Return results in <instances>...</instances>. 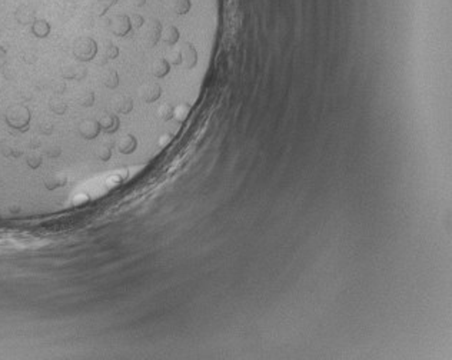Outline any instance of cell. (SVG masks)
Segmentation results:
<instances>
[{
	"mask_svg": "<svg viewBox=\"0 0 452 360\" xmlns=\"http://www.w3.org/2000/svg\"><path fill=\"white\" fill-rule=\"evenodd\" d=\"M40 130H42L44 134H49V133H52V130H53V126H52V123L42 124V126H40Z\"/></svg>",
	"mask_w": 452,
	"mask_h": 360,
	"instance_id": "obj_30",
	"label": "cell"
},
{
	"mask_svg": "<svg viewBox=\"0 0 452 360\" xmlns=\"http://www.w3.org/2000/svg\"><path fill=\"white\" fill-rule=\"evenodd\" d=\"M173 112H175V107L169 103H163V105L159 106L158 109V116H159L160 120L163 122H169L170 119H173Z\"/></svg>",
	"mask_w": 452,
	"mask_h": 360,
	"instance_id": "obj_17",
	"label": "cell"
},
{
	"mask_svg": "<svg viewBox=\"0 0 452 360\" xmlns=\"http://www.w3.org/2000/svg\"><path fill=\"white\" fill-rule=\"evenodd\" d=\"M27 163H29V166L30 167H37L40 163H42V158L40 156H37V155H33V156H29V160H27Z\"/></svg>",
	"mask_w": 452,
	"mask_h": 360,
	"instance_id": "obj_25",
	"label": "cell"
},
{
	"mask_svg": "<svg viewBox=\"0 0 452 360\" xmlns=\"http://www.w3.org/2000/svg\"><path fill=\"white\" fill-rule=\"evenodd\" d=\"M72 52L79 62H90V60L96 59L98 43L89 36H80L75 40Z\"/></svg>",
	"mask_w": 452,
	"mask_h": 360,
	"instance_id": "obj_1",
	"label": "cell"
},
{
	"mask_svg": "<svg viewBox=\"0 0 452 360\" xmlns=\"http://www.w3.org/2000/svg\"><path fill=\"white\" fill-rule=\"evenodd\" d=\"M170 66L172 64L168 62L166 57H159V59L153 60V63H152V75L155 78H158V79L166 78L169 75V71H170Z\"/></svg>",
	"mask_w": 452,
	"mask_h": 360,
	"instance_id": "obj_13",
	"label": "cell"
},
{
	"mask_svg": "<svg viewBox=\"0 0 452 360\" xmlns=\"http://www.w3.org/2000/svg\"><path fill=\"white\" fill-rule=\"evenodd\" d=\"M182 59H183V66L186 69H193L198 64V52L193 44L186 42L182 46Z\"/></svg>",
	"mask_w": 452,
	"mask_h": 360,
	"instance_id": "obj_10",
	"label": "cell"
},
{
	"mask_svg": "<svg viewBox=\"0 0 452 360\" xmlns=\"http://www.w3.org/2000/svg\"><path fill=\"white\" fill-rule=\"evenodd\" d=\"M64 89H66L64 83H63V82H57V83L53 86V92L54 93H63Z\"/></svg>",
	"mask_w": 452,
	"mask_h": 360,
	"instance_id": "obj_29",
	"label": "cell"
},
{
	"mask_svg": "<svg viewBox=\"0 0 452 360\" xmlns=\"http://www.w3.org/2000/svg\"><path fill=\"white\" fill-rule=\"evenodd\" d=\"M96 158L102 162H107L109 159L112 158V148L110 145H106V143H102L96 148V152H95Z\"/></svg>",
	"mask_w": 452,
	"mask_h": 360,
	"instance_id": "obj_18",
	"label": "cell"
},
{
	"mask_svg": "<svg viewBox=\"0 0 452 360\" xmlns=\"http://www.w3.org/2000/svg\"><path fill=\"white\" fill-rule=\"evenodd\" d=\"M190 112H192V106L189 105V103H180V105H177L175 107L173 119L176 120L177 123H185Z\"/></svg>",
	"mask_w": 452,
	"mask_h": 360,
	"instance_id": "obj_15",
	"label": "cell"
},
{
	"mask_svg": "<svg viewBox=\"0 0 452 360\" xmlns=\"http://www.w3.org/2000/svg\"><path fill=\"white\" fill-rule=\"evenodd\" d=\"M6 62H8V53L0 46V67H3L6 64Z\"/></svg>",
	"mask_w": 452,
	"mask_h": 360,
	"instance_id": "obj_26",
	"label": "cell"
},
{
	"mask_svg": "<svg viewBox=\"0 0 452 360\" xmlns=\"http://www.w3.org/2000/svg\"><path fill=\"white\" fill-rule=\"evenodd\" d=\"M117 56H119V47L112 42H106L105 43V59L113 60Z\"/></svg>",
	"mask_w": 452,
	"mask_h": 360,
	"instance_id": "obj_22",
	"label": "cell"
},
{
	"mask_svg": "<svg viewBox=\"0 0 452 360\" xmlns=\"http://www.w3.org/2000/svg\"><path fill=\"white\" fill-rule=\"evenodd\" d=\"M131 22H132L133 29H136V30L142 29L145 26V23H146V20H145V18H143L141 13H133V15H131Z\"/></svg>",
	"mask_w": 452,
	"mask_h": 360,
	"instance_id": "obj_23",
	"label": "cell"
},
{
	"mask_svg": "<svg viewBox=\"0 0 452 360\" xmlns=\"http://www.w3.org/2000/svg\"><path fill=\"white\" fill-rule=\"evenodd\" d=\"M116 148L122 155H131L138 148V140L133 134H123L116 141Z\"/></svg>",
	"mask_w": 452,
	"mask_h": 360,
	"instance_id": "obj_11",
	"label": "cell"
},
{
	"mask_svg": "<svg viewBox=\"0 0 452 360\" xmlns=\"http://www.w3.org/2000/svg\"><path fill=\"white\" fill-rule=\"evenodd\" d=\"M88 75V69L82 64L69 63L62 69V76L68 80H83Z\"/></svg>",
	"mask_w": 452,
	"mask_h": 360,
	"instance_id": "obj_9",
	"label": "cell"
},
{
	"mask_svg": "<svg viewBox=\"0 0 452 360\" xmlns=\"http://www.w3.org/2000/svg\"><path fill=\"white\" fill-rule=\"evenodd\" d=\"M6 123L9 124L12 129L25 132L30 123V110L23 105L10 106L6 112Z\"/></svg>",
	"mask_w": 452,
	"mask_h": 360,
	"instance_id": "obj_2",
	"label": "cell"
},
{
	"mask_svg": "<svg viewBox=\"0 0 452 360\" xmlns=\"http://www.w3.org/2000/svg\"><path fill=\"white\" fill-rule=\"evenodd\" d=\"M15 19L19 25L23 26H29L35 22L37 16H36V9L32 5H20L16 12H15Z\"/></svg>",
	"mask_w": 452,
	"mask_h": 360,
	"instance_id": "obj_5",
	"label": "cell"
},
{
	"mask_svg": "<svg viewBox=\"0 0 452 360\" xmlns=\"http://www.w3.org/2000/svg\"><path fill=\"white\" fill-rule=\"evenodd\" d=\"M170 140H172V136H170V134H163V136L159 139V146H163V148H165V146H168L169 143H170Z\"/></svg>",
	"mask_w": 452,
	"mask_h": 360,
	"instance_id": "obj_28",
	"label": "cell"
},
{
	"mask_svg": "<svg viewBox=\"0 0 452 360\" xmlns=\"http://www.w3.org/2000/svg\"><path fill=\"white\" fill-rule=\"evenodd\" d=\"M98 122L99 124H100V130L107 133V134H113V133H116L119 130V126H120L119 116L115 113H105L100 119H99Z\"/></svg>",
	"mask_w": 452,
	"mask_h": 360,
	"instance_id": "obj_8",
	"label": "cell"
},
{
	"mask_svg": "<svg viewBox=\"0 0 452 360\" xmlns=\"http://www.w3.org/2000/svg\"><path fill=\"white\" fill-rule=\"evenodd\" d=\"M179 39H180V32L175 25H168L165 27L163 35H162L163 43L168 44V46H175L179 42Z\"/></svg>",
	"mask_w": 452,
	"mask_h": 360,
	"instance_id": "obj_14",
	"label": "cell"
},
{
	"mask_svg": "<svg viewBox=\"0 0 452 360\" xmlns=\"http://www.w3.org/2000/svg\"><path fill=\"white\" fill-rule=\"evenodd\" d=\"M103 85L106 86L107 89H116L119 86V75H117V71L115 70H106L103 73Z\"/></svg>",
	"mask_w": 452,
	"mask_h": 360,
	"instance_id": "obj_16",
	"label": "cell"
},
{
	"mask_svg": "<svg viewBox=\"0 0 452 360\" xmlns=\"http://www.w3.org/2000/svg\"><path fill=\"white\" fill-rule=\"evenodd\" d=\"M36 59H37V54H36L33 50H26L23 53V60L27 63H35Z\"/></svg>",
	"mask_w": 452,
	"mask_h": 360,
	"instance_id": "obj_24",
	"label": "cell"
},
{
	"mask_svg": "<svg viewBox=\"0 0 452 360\" xmlns=\"http://www.w3.org/2000/svg\"><path fill=\"white\" fill-rule=\"evenodd\" d=\"M139 95L142 97L143 102H146V103H153V102H156V100L160 97V95H162V88H160L159 83H156V82H149V83H145L142 88H141Z\"/></svg>",
	"mask_w": 452,
	"mask_h": 360,
	"instance_id": "obj_6",
	"label": "cell"
},
{
	"mask_svg": "<svg viewBox=\"0 0 452 360\" xmlns=\"http://www.w3.org/2000/svg\"><path fill=\"white\" fill-rule=\"evenodd\" d=\"M30 30H32V35L37 37V39H44L47 36L50 35V23L46 20V19H36L35 22L30 25Z\"/></svg>",
	"mask_w": 452,
	"mask_h": 360,
	"instance_id": "obj_12",
	"label": "cell"
},
{
	"mask_svg": "<svg viewBox=\"0 0 452 360\" xmlns=\"http://www.w3.org/2000/svg\"><path fill=\"white\" fill-rule=\"evenodd\" d=\"M131 3H132L133 8H136V9H142V8L146 6L148 0H131Z\"/></svg>",
	"mask_w": 452,
	"mask_h": 360,
	"instance_id": "obj_27",
	"label": "cell"
},
{
	"mask_svg": "<svg viewBox=\"0 0 452 360\" xmlns=\"http://www.w3.org/2000/svg\"><path fill=\"white\" fill-rule=\"evenodd\" d=\"M95 99H96L95 93L88 90V92H83V93H80L79 96H78V103L80 106H83V107H90V106H93V103H95Z\"/></svg>",
	"mask_w": 452,
	"mask_h": 360,
	"instance_id": "obj_19",
	"label": "cell"
},
{
	"mask_svg": "<svg viewBox=\"0 0 452 360\" xmlns=\"http://www.w3.org/2000/svg\"><path fill=\"white\" fill-rule=\"evenodd\" d=\"M78 130H79V134L86 139V140H93L99 136V133L102 132L100 130V124H99L98 120L95 119H85L82 120L78 126Z\"/></svg>",
	"mask_w": 452,
	"mask_h": 360,
	"instance_id": "obj_4",
	"label": "cell"
},
{
	"mask_svg": "<svg viewBox=\"0 0 452 360\" xmlns=\"http://www.w3.org/2000/svg\"><path fill=\"white\" fill-rule=\"evenodd\" d=\"M119 0H98V18H103Z\"/></svg>",
	"mask_w": 452,
	"mask_h": 360,
	"instance_id": "obj_20",
	"label": "cell"
},
{
	"mask_svg": "<svg viewBox=\"0 0 452 360\" xmlns=\"http://www.w3.org/2000/svg\"><path fill=\"white\" fill-rule=\"evenodd\" d=\"M109 30L113 33L117 37H124V36L131 35L132 32V22H131V16L129 15H124V13H120V15H116L113 18L109 19Z\"/></svg>",
	"mask_w": 452,
	"mask_h": 360,
	"instance_id": "obj_3",
	"label": "cell"
},
{
	"mask_svg": "<svg viewBox=\"0 0 452 360\" xmlns=\"http://www.w3.org/2000/svg\"><path fill=\"white\" fill-rule=\"evenodd\" d=\"M110 107H112V113L115 114L131 113L133 110L132 97L124 96V95H119V96H116L115 99L112 100Z\"/></svg>",
	"mask_w": 452,
	"mask_h": 360,
	"instance_id": "obj_7",
	"label": "cell"
},
{
	"mask_svg": "<svg viewBox=\"0 0 452 360\" xmlns=\"http://www.w3.org/2000/svg\"><path fill=\"white\" fill-rule=\"evenodd\" d=\"M49 106H50V110L56 114H64V112L68 110V105L63 102L62 99H57V97L52 99Z\"/></svg>",
	"mask_w": 452,
	"mask_h": 360,
	"instance_id": "obj_21",
	"label": "cell"
}]
</instances>
